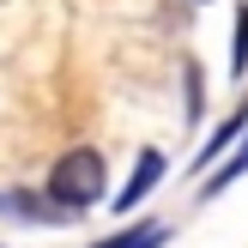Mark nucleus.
Segmentation results:
<instances>
[{"instance_id": "1", "label": "nucleus", "mask_w": 248, "mask_h": 248, "mask_svg": "<svg viewBox=\"0 0 248 248\" xmlns=\"http://www.w3.org/2000/svg\"><path fill=\"white\" fill-rule=\"evenodd\" d=\"M48 200L85 212L91 200H103V157L97 152H67L55 170H48Z\"/></svg>"}, {"instance_id": "2", "label": "nucleus", "mask_w": 248, "mask_h": 248, "mask_svg": "<svg viewBox=\"0 0 248 248\" xmlns=\"http://www.w3.org/2000/svg\"><path fill=\"white\" fill-rule=\"evenodd\" d=\"M157 176H164V152H140V164H133L127 188H121V200H115V212H133V206L157 188Z\"/></svg>"}, {"instance_id": "3", "label": "nucleus", "mask_w": 248, "mask_h": 248, "mask_svg": "<svg viewBox=\"0 0 248 248\" xmlns=\"http://www.w3.org/2000/svg\"><path fill=\"white\" fill-rule=\"evenodd\" d=\"M0 212H6V218H24V224H67V218H79L73 206H55V212H48L36 194H0Z\"/></svg>"}, {"instance_id": "4", "label": "nucleus", "mask_w": 248, "mask_h": 248, "mask_svg": "<svg viewBox=\"0 0 248 248\" xmlns=\"http://www.w3.org/2000/svg\"><path fill=\"white\" fill-rule=\"evenodd\" d=\"M242 133H248V109H236V115H230V121H224V127H218V133H212V140H206V152H200V157H194V170H212V164H218V152H230V145H236V140H242Z\"/></svg>"}, {"instance_id": "5", "label": "nucleus", "mask_w": 248, "mask_h": 248, "mask_svg": "<svg viewBox=\"0 0 248 248\" xmlns=\"http://www.w3.org/2000/svg\"><path fill=\"white\" fill-rule=\"evenodd\" d=\"M91 248H164V224H127V230H115V236H103Z\"/></svg>"}, {"instance_id": "6", "label": "nucleus", "mask_w": 248, "mask_h": 248, "mask_svg": "<svg viewBox=\"0 0 248 248\" xmlns=\"http://www.w3.org/2000/svg\"><path fill=\"white\" fill-rule=\"evenodd\" d=\"M236 176H248V133L236 140V152H230V164L218 170V176H206V194H218V188H230Z\"/></svg>"}, {"instance_id": "7", "label": "nucleus", "mask_w": 248, "mask_h": 248, "mask_svg": "<svg viewBox=\"0 0 248 248\" xmlns=\"http://www.w3.org/2000/svg\"><path fill=\"white\" fill-rule=\"evenodd\" d=\"M230 73H248V6L236 12V48H230Z\"/></svg>"}]
</instances>
